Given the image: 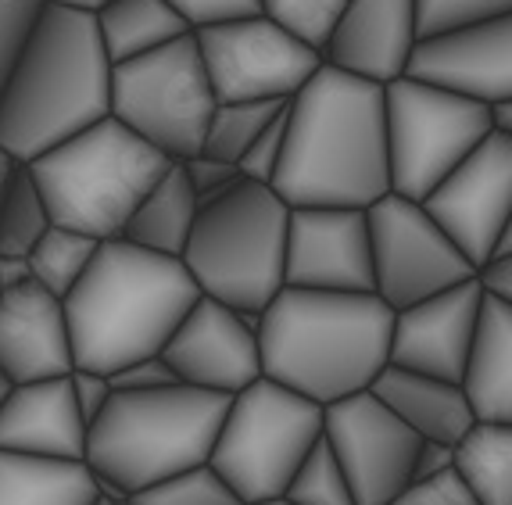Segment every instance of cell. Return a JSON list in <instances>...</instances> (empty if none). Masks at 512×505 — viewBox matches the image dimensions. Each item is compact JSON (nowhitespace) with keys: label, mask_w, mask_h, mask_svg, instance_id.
<instances>
[{"label":"cell","mask_w":512,"mask_h":505,"mask_svg":"<svg viewBox=\"0 0 512 505\" xmlns=\"http://www.w3.org/2000/svg\"><path fill=\"white\" fill-rule=\"evenodd\" d=\"M419 205L477 269L498 233L512 226V137L487 133Z\"/></svg>","instance_id":"obj_14"},{"label":"cell","mask_w":512,"mask_h":505,"mask_svg":"<svg viewBox=\"0 0 512 505\" xmlns=\"http://www.w3.org/2000/svg\"><path fill=\"white\" fill-rule=\"evenodd\" d=\"M487 122H491V133H505V137H512V97L487 104Z\"/></svg>","instance_id":"obj_45"},{"label":"cell","mask_w":512,"mask_h":505,"mask_svg":"<svg viewBox=\"0 0 512 505\" xmlns=\"http://www.w3.org/2000/svg\"><path fill=\"white\" fill-rule=\"evenodd\" d=\"M97 244H101V240L86 237V233L47 226L43 237L33 244V251L26 255L29 276H33L36 287H43V291L61 301L79 283V276L86 273Z\"/></svg>","instance_id":"obj_29"},{"label":"cell","mask_w":512,"mask_h":505,"mask_svg":"<svg viewBox=\"0 0 512 505\" xmlns=\"http://www.w3.org/2000/svg\"><path fill=\"white\" fill-rule=\"evenodd\" d=\"M40 15L43 4H36V0H0V90L15 76Z\"/></svg>","instance_id":"obj_35"},{"label":"cell","mask_w":512,"mask_h":505,"mask_svg":"<svg viewBox=\"0 0 512 505\" xmlns=\"http://www.w3.org/2000/svg\"><path fill=\"white\" fill-rule=\"evenodd\" d=\"M441 473H452V445L441 441H419L416 455H412V484L434 480Z\"/></svg>","instance_id":"obj_43"},{"label":"cell","mask_w":512,"mask_h":505,"mask_svg":"<svg viewBox=\"0 0 512 505\" xmlns=\"http://www.w3.org/2000/svg\"><path fill=\"white\" fill-rule=\"evenodd\" d=\"M512 15V0H412V26L416 40L470 29L487 18Z\"/></svg>","instance_id":"obj_33"},{"label":"cell","mask_w":512,"mask_h":505,"mask_svg":"<svg viewBox=\"0 0 512 505\" xmlns=\"http://www.w3.org/2000/svg\"><path fill=\"white\" fill-rule=\"evenodd\" d=\"M69 387H72V402H76V409H79V416H83L86 427L101 416L104 405H108L111 394H115V391H111V384H108V377H101V373H90V369H72Z\"/></svg>","instance_id":"obj_41"},{"label":"cell","mask_w":512,"mask_h":505,"mask_svg":"<svg viewBox=\"0 0 512 505\" xmlns=\"http://www.w3.org/2000/svg\"><path fill=\"white\" fill-rule=\"evenodd\" d=\"M111 61L94 15L43 8L36 33L0 90V151L29 165L61 140L108 119Z\"/></svg>","instance_id":"obj_4"},{"label":"cell","mask_w":512,"mask_h":505,"mask_svg":"<svg viewBox=\"0 0 512 505\" xmlns=\"http://www.w3.org/2000/svg\"><path fill=\"white\" fill-rule=\"evenodd\" d=\"M402 79L480 104L512 97V15L416 40Z\"/></svg>","instance_id":"obj_17"},{"label":"cell","mask_w":512,"mask_h":505,"mask_svg":"<svg viewBox=\"0 0 512 505\" xmlns=\"http://www.w3.org/2000/svg\"><path fill=\"white\" fill-rule=\"evenodd\" d=\"M258 323L262 312L226 309L201 294L165 341L162 359L180 384L233 398L262 377Z\"/></svg>","instance_id":"obj_15"},{"label":"cell","mask_w":512,"mask_h":505,"mask_svg":"<svg viewBox=\"0 0 512 505\" xmlns=\"http://www.w3.org/2000/svg\"><path fill=\"white\" fill-rule=\"evenodd\" d=\"M287 219L291 208L269 183L240 176L230 194L197 208L180 255L183 269L205 298L226 309L262 312L283 291Z\"/></svg>","instance_id":"obj_7"},{"label":"cell","mask_w":512,"mask_h":505,"mask_svg":"<svg viewBox=\"0 0 512 505\" xmlns=\"http://www.w3.org/2000/svg\"><path fill=\"white\" fill-rule=\"evenodd\" d=\"M47 226H51V215L40 190L26 165L15 162L11 176L0 187V258H26Z\"/></svg>","instance_id":"obj_28"},{"label":"cell","mask_w":512,"mask_h":505,"mask_svg":"<svg viewBox=\"0 0 512 505\" xmlns=\"http://www.w3.org/2000/svg\"><path fill=\"white\" fill-rule=\"evenodd\" d=\"M473 283L484 298L512 305V258H487L473 269Z\"/></svg>","instance_id":"obj_42"},{"label":"cell","mask_w":512,"mask_h":505,"mask_svg":"<svg viewBox=\"0 0 512 505\" xmlns=\"http://www.w3.org/2000/svg\"><path fill=\"white\" fill-rule=\"evenodd\" d=\"M86 423L72 402L69 377L15 384L0 402V452L40 463H83Z\"/></svg>","instance_id":"obj_21"},{"label":"cell","mask_w":512,"mask_h":505,"mask_svg":"<svg viewBox=\"0 0 512 505\" xmlns=\"http://www.w3.org/2000/svg\"><path fill=\"white\" fill-rule=\"evenodd\" d=\"M194 43L219 104L291 101L323 65L316 47H308L265 15L197 29Z\"/></svg>","instance_id":"obj_12"},{"label":"cell","mask_w":512,"mask_h":505,"mask_svg":"<svg viewBox=\"0 0 512 505\" xmlns=\"http://www.w3.org/2000/svg\"><path fill=\"white\" fill-rule=\"evenodd\" d=\"M29 262L26 258H0V291H15L22 283H29Z\"/></svg>","instance_id":"obj_44"},{"label":"cell","mask_w":512,"mask_h":505,"mask_svg":"<svg viewBox=\"0 0 512 505\" xmlns=\"http://www.w3.org/2000/svg\"><path fill=\"white\" fill-rule=\"evenodd\" d=\"M169 165L162 151H154L108 115L43 151L26 169L47 205L51 226L94 240H115Z\"/></svg>","instance_id":"obj_6"},{"label":"cell","mask_w":512,"mask_h":505,"mask_svg":"<svg viewBox=\"0 0 512 505\" xmlns=\"http://www.w3.org/2000/svg\"><path fill=\"white\" fill-rule=\"evenodd\" d=\"M412 47V0H344L319 58L337 72L387 86L405 76Z\"/></svg>","instance_id":"obj_19"},{"label":"cell","mask_w":512,"mask_h":505,"mask_svg":"<svg viewBox=\"0 0 512 505\" xmlns=\"http://www.w3.org/2000/svg\"><path fill=\"white\" fill-rule=\"evenodd\" d=\"M269 187L287 208H369L391 194L384 86L319 65L287 101Z\"/></svg>","instance_id":"obj_1"},{"label":"cell","mask_w":512,"mask_h":505,"mask_svg":"<svg viewBox=\"0 0 512 505\" xmlns=\"http://www.w3.org/2000/svg\"><path fill=\"white\" fill-rule=\"evenodd\" d=\"M283 129H287V108L276 115L269 126L251 140V147L240 155L237 172L251 183H269L273 180L276 165H280V151H283Z\"/></svg>","instance_id":"obj_37"},{"label":"cell","mask_w":512,"mask_h":505,"mask_svg":"<svg viewBox=\"0 0 512 505\" xmlns=\"http://www.w3.org/2000/svg\"><path fill=\"white\" fill-rule=\"evenodd\" d=\"M212 108L215 94L194 33L133 61L111 65L108 115L154 151H162L169 162L201 155Z\"/></svg>","instance_id":"obj_9"},{"label":"cell","mask_w":512,"mask_h":505,"mask_svg":"<svg viewBox=\"0 0 512 505\" xmlns=\"http://www.w3.org/2000/svg\"><path fill=\"white\" fill-rule=\"evenodd\" d=\"M194 215L197 197L190 190L187 176H183L180 162H172L169 172L133 208L119 237L144 251H154V255L180 258L190 240V230H194Z\"/></svg>","instance_id":"obj_24"},{"label":"cell","mask_w":512,"mask_h":505,"mask_svg":"<svg viewBox=\"0 0 512 505\" xmlns=\"http://www.w3.org/2000/svg\"><path fill=\"white\" fill-rule=\"evenodd\" d=\"M341 8L344 0H262L265 18H273L276 26H283L316 51L326 43Z\"/></svg>","instance_id":"obj_34"},{"label":"cell","mask_w":512,"mask_h":505,"mask_svg":"<svg viewBox=\"0 0 512 505\" xmlns=\"http://www.w3.org/2000/svg\"><path fill=\"white\" fill-rule=\"evenodd\" d=\"M480 316V291L473 276L434 298L394 312L387 366L459 384L473 330Z\"/></svg>","instance_id":"obj_18"},{"label":"cell","mask_w":512,"mask_h":505,"mask_svg":"<svg viewBox=\"0 0 512 505\" xmlns=\"http://www.w3.org/2000/svg\"><path fill=\"white\" fill-rule=\"evenodd\" d=\"M369 394L387 412H394L419 441L455 445L477 423L466 398H462L459 384H452V380H437L398 366H384L380 377L369 384Z\"/></svg>","instance_id":"obj_23"},{"label":"cell","mask_w":512,"mask_h":505,"mask_svg":"<svg viewBox=\"0 0 512 505\" xmlns=\"http://www.w3.org/2000/svg\"><path fill=\"white\" fill-rule=\"evenodd\" d=\"M94 477L83 463H40L0 452V505H94Z\"/></svg>","instance_id":"obj_27"},{"label":"cell","mask_w":512,"mask_h":505,"mask_svg":"<svg viewBox=\"0 0 512 505\" xmlns=\"http://www.w3.org/2000/svg\"><path fill=\"white\" fill-rule=\"evenodd\" d=\"M283 287L373 294L366 208H291Z\"/></svg>","instance_id":"obj_16"},{"label":"cell","mask_w":512,"mask_h":505,"mask_svg":"<svg viewBox=\"0 0 512 505\" xmlns=\"http://www.w3.org/2000/svg\"><path fill=\"white\" fill-rule=\"evenodd\" d=\"M43 8H72V11H86V15H94L97 8H104L108 0H36Z\"/></svg>","instance_id":"obj_46"},{"label":"cell","mask_w":512,"mask_h":505,"mask_svg":"<svg viewBox=\"0 0 512 505\" xmlns=\"http://www.w3.org/2000/svg\"><path fill=\"white\" fill-rule=\"evenodd\" d=\"M11 387H15V384H11V380L4 377V373H0V402H4V398H8V391H11Z\"/></svg>","instance_id":"obj_49"},{"label":"cell","mask_w":512,"mask_h":505,"mask_svg":"<svg viewBox=\"0 0 512 505\" xmlns=\"http://www.w3.org/2000/svg\"><path fill=\"white\" fill-rule=\"evenodd\" d=\"M129 505H244L212 466H194L126 498Z\"/></svg>","instance_id":"obj_32"},{"label":"cell","mask_w":512,"mask_h":505,"mask_svg":"<svg viewBox=\"0 0 512 505\" xmlns=\"http://www.w3.org/2000/svg\"><path fill=\"white\" fill-rule=\"evenodd\" d=\"M255 505H291L287 498H269V502H255Z\"/></svg>","instance_id":"obj_50"},{"label":"cell","mask_w":512,"mask_h":505,"mask_svg":"<svg viewBox=\"0 0 512 505\" xmlns=\"http://www.w3.org/2000/svg\"><path fill=\"white\" fill-rule=\"evenodd\" d=\"M287 108V101H215L212 119L205 129V144L201 155L215 158V162L237 165L240 155L251 147V140L262 133L276 115Z\"/></svg>","instance_id":"obj_30"},{"label":"cell","mask_w":512,"mask_h":505,"mask_svg":"<svg viewBox=\"0 0 512 505\" xmlns=\"http://www.w3.org/2000/svg\"><path fill=\"white\" fill-rule=\"evenodd\" d=\"M387 505H477L473 495L459 484L455 473H441L434 480L423 484H409L398 498H391Z\"/></svg>","instance_id":"obj_39"},{"label":"cell","mask_w":512,"mask_h":505,"mask_svg":"<svg viewBox=\"0 0 512 505\" xmlns=\"http://www.w3.org/2000/svg\"><path fill=\"white\" fill-rule=\"evenodd\" d=\"M0 373L11 384H36L72 373L65 309L33 280L0 291Z\"/></svg>","instance_id":"obj_20"},{"label":"cell","mask_w":512,"mask_h":505,"mask_svg":"<svg viewBox=\"0 0 512 505\" xmlns=\"http://www.w3.org/2000/svg\"><path fill=\"white\" fill-rule=\"evenodd\" d=\"M459 391L477 423H512V305L480 294Z\"/></svg>","instance_id":"obj_22"},{"label":"cell","mask_w":512,"mask_h":505,"mask_svg":"<svg viewBox=\"0 0 512 505\" xmlns=\"http://www.w3.org/2000/svg\"><path fill=\"white\" fill-rule=\"evenodd\" d=\"M491 133L487 104L441 94L412 79L384 86L391 194L423 201Z\"/></svg>","instance_id":"obj_10"},{"label":"cell","mask_w":512,"mask_h":505,"mask_svg":"<svg viewBox=\"0 0 512 505\" xmlns=\"http://www.w3.org/2000/svg\"><path fill=\"white\" fill-rule=\"evenodd\" d=\"M94 505H111V502H108V498H97V502H94Z\"/></svg>","instance_id":"obj_51"},{"label":"cell","mask_w":512,"mask_h":505,"mask_svg":"<svg viewBox=\"0 0 512 505\" xmlns=\"http://www.w3.org/2000/svg\"><path fill=\"white\" fill-rule=\"evenodd\" d=\"M111 505H129V502H111Z\"/></svg>","instance_id":"obj_52"},{"label":"cell","mask_w":512,"mask_h":505,"mask_svg":"<svg viewBox=\"0 0 512 505\" xmlns=\"http://www.w3.org/2000/svg\"><path fill=\"white\" fill-rule=\"evenodd\" d=\"M323 441L348 477L355 505H387L412 484L419 437L369 391L326 405Z\"/></svg>","instance_id":"obj_13"},{"label":"cell","mask_w":512,"mask_h":505,"mask_svg":"<svg viewBox=\"0 0 512 505\" xmlns=\"http://www.w3.org/2000/svg\"><path fill=\"white\" fill-rule=\"evenodd\" d=\"M230 394L169 384L158 391H115L86 430L83 466L97 498L126 502L158 480L205 466Z\"/></svg>","instance_id":"obj_5"},{"label":"cell","mask_w":512,"mask_h":505,"mask_svg":"<svg viewBox=\"0 0 512 505\" xmlns=\"http://www.w3.org/2000/svg\"><path fill=\"white\" fill-rule=\"evenodd\" d=\"M366 223L373 251V294L391 312L419 305L473 276V266L437 230L419 201L384 194L366 208Z\"/></svg>","instance_id":"obj_11"},{"label":"cell","mask_w":512,"mask_h":505,"mask_svg":"<svg viewBox=\"0 0 512 505\" xmlns=\"http://www.w3.org/2000/svg\"><path fill=\"white\" fill-rule=\"evenodd\" d=\"M11 169H15V162H11V158L0 151V187H4V180L11 176Z\"/></svg>","instance_id":"obj_48"},{"label":"cell","mask_w":512,"mask_h":505,"mask_svg":"<svg viewBox=\"0 0 512 505\" xmlns=\"http://www.w3.org/2000/svg\"><path fill=\"white\" fill-rule=\"evenodd\" d=\"M94 26L111 65L151 54L187 36V22L165 0H108L94 11Z\"/></svg>","instance_id":"obj_25"},{"label":"cell","mask_w":512,"mask_h":505,"mask_svg":"<svg viewBox=\"0 0 512 505\" xmlns=\"http://www.w3.org/2000/svg\"><path fill=\"white\" fill-rule=\"evenodd\" d=\"M323 437V409L258 377L237 391L215 434L208 466L244 505L283 498L301 459Z\"/></svg>","instance_id":"obj_8"},{"label":"cell","mask_w":512,"mask_h":505,"mask_svg":"<svg viewBox=\"0 0 512 505\" xmlns=\"http://www.w3.org/2000/svg\"><path fill=\"white\" fill-rule=\"evenodd\" d=\"M487 258H512V226H505V230L498 233V240L491 244ZM487 258H484V262H487Z\"/></svg>","instance_id":"obj_47"},{"label":"cell","mask_w":512,"mask_h":505,"mask_svg":"<svg viewBox=\"0 0 512 505\" xmlns=\"http://www.w3.org/2000/svg\"><path fill=\"white\" fill-rule=\"evenodd\" d=\"M197 298L201 291L180 258L154 255L122 237L101 240L86 273L61 298L72 369L111 377L129 362L162 355Z\"/></svg>","instance_id":"obj_2"},{"label":"cell","mask_w":512,"mask_h":505,"mask_svg":"<svg viewBox=\"0 0 512 505\" xmlns=\"http://www.w3.org/2000/svg\"><path fill=\"white\" fill-rule=\"evenodd\" d=\"M108 384L111 391H158V387L180 384V380L172 377V369L165 366L162 355H151V359L129 362V366L115 369L108 377Z\"/></svg>","instance_id":"obj_40"},{"label":"cell","mask_w":512,"mask_h":505,"mask_svg":"<svg viewBox=\"0 0 512 505\" xmlns=\"http://www.w3.org/2000/svg\"><path fill=\"white\" fill-rule=\"evenodd\" d=\"M394 312L376 294L283 287L262 309V377L319 409L369 391L387 366Z\"/></svg>","instance_id":"obj_3"},{"label":"cell","mask_w":512,"mask_h":505,"mask_svg":"<svg viewBox=\"0 0 512 505\" xmlns=\"http://www.w3.org/2000/svg\"><path fill=\"white\" fill-rule=\"evenodd\" d=\"M283 498L291 505H355L348 477L341 473V466H337V459H333L330 445H326L323 437L301 459L298 473L291 477Z\"/></svg>","instance_id":"obj_31"},{"label":"cell","mask_w":512,"mask_h":505,"mask_svg":"<svg viewBox=\"0 0 512 505\" xmlns=\"http://www.w3.org/2000/svg\"><path fill=\"white\" fill-rule=\"evenodd\" d=\"M176 15L187 22L190 33L222 22H237V18L262 15V0H165Z\"/></svg>","instance_id":"obj_36"},{"label":"cell","mask_w":512,"mask_h":505,"mask_svg":"<svg viewBox=\"0 0 512 505\" xmlns=\"http://www.w3.org/2000/svg\"><path fill=\"white\" fill-rule=\"evenodd\" d=\"M180 169H183V176H187L190 190H194L197 208L212 205V201H219L222 194H230V190L237 187V180H240L237 165L215 162V158H208V155L187 158V162H180Z\"/></svg>","instance_id":"obj_38"},{"label":"cell","mask_w":512,"mask_h":505,"mask_svg":"<svg viewBox=\"0 0 512 505\" xmlns=\"http://www.w3.org/2000/svg\"><path fill=\"white\" fill-rule=\"evenodd\" d=\"M452 473L477 505H512V423H473L452 445Z\"/></svg>","instance_id":"obj_26"}]
</instances>
